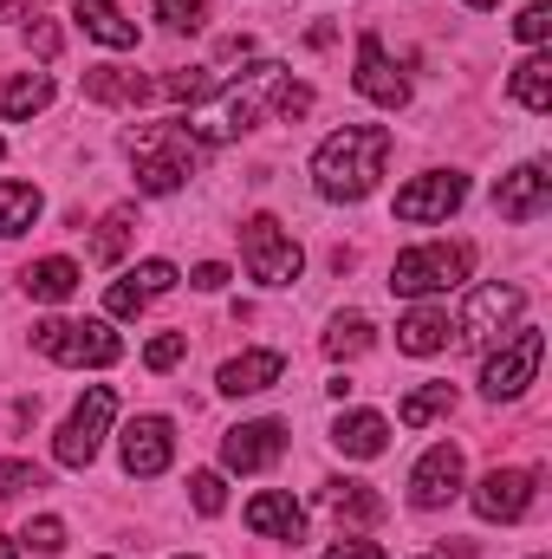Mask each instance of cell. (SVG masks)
Returning a JSON list of instances; mask_svg holds the SVG:
<instances>
[{
	"mask_svg": "<svg viewBox=\"0 0 552 559\" xmlns=\"http://www.w3.org/2000/svg\"><path fill=\"white\" fill-rule=\"evenodd\" d=\"M0 559H13V540H7V534H0Z\"/></svg>",
	"mask_w": 552,
	"mask_h": 559,
	"instance_id": "7bdbcfd3",
	"label": "cell"
},
{
	"mask_svg": "<svg viewBox=\"0 0 552 559\" xmlns=\"http://www.w3.org/2000/svg\"><path fill=\"white\" fill-rule=\"evenodd\" d=\"M332 442H338L351 462H371V455H384V442H391V423L377 417V411H351V417L332 423Z\"/></svg>",
	"mask_w": 552,
	"mask_h": 559,
	"instance_id": "d6986e66",
	"label": "cell"
},
{
	"mask_svg": "<svg viewBox=\"0 0 552 559\" xmlns=\"http://www.w3.org/2000/svg\"><path fill=\"white\" fill-rule=\"evenodd\" d=\"M131 222H137L131 209H111V215H105V228H98V241H92V261H105V267H111V261L124 254V241H131Z\"/></svg>",
	"mask_w": 552,
	"mask_h": 559,
	"instance_id": "f546056e",
	"label": "cell"
},
{
	"mask_svg": "<svg viewBox=\"0 0 552 559\" xmlns=\"http://www.w3.org/2000/svg\"><path fill=\"white\" fill-rule=\"evenodd\" d=\"M448 312L442 306H416V312H404V325H397V345L410 352V358H429V352H442L448 345Z\"/></svg>",
	"mask_w": 552,
	"mask_h": 559,
	"instance_id": "ffe728a7",
	"label": "cell"
},
{
	"mask_svg": "<svg viewBox=\"0 0 552 559\" xmlns=\"http://www.w3.org/2000/svg\"><path fill=\"white\" fill-rule=\"evenodd\" d=\"M448 411H455V384H422V391H410V397H404L397 423H404V429H422V423L448 417Z\"/></svg>",
	"mask_w": 552,
	"mask_h": 559,
	"instance_id": "484cf974",
	"label": "cell"
},
{
	"mask_svg": "<svg viewBox=\"0 0 552 559\" xmlns=\"http://www.w3.org/2000/svg\"><path fill=\"white\" fill-rule=\"evenodd\" d=\"M39 222V189L33 182H0V235H26Z\"/></svg>",
	"mask_w": 552,
	"mask_h": 559,
	"instance_id": "d4e9b609",
	"label": "cell"
},
{
	"mask_svg": "<svg viewBox=\"0 0 552 559\" xmlns=\"http://www.w3.org/2000/svg\"><path fill=\"white\" fill-rule=\"evenodd\" d=\"M332 508H338V521H377L384 514V501L364 481H332Z\"/></svg>",
	"mask_w": 552,
	"mask_h": 559,
	"instance_id": "f1b7e54d",
	"label": "cell"
},
{
	"mask_svg": "<svg viewBox=\"0 0 552 559\" xmlns=\"http://www.w3.org/2000/svg\"><path fill=\"white\" fill-rule=\"evenodd\" d=\"M514 33H520L527 46H540V39H547V33H552V13H547V0H533V7H527V13L514 20Z\"/></svg>",
	"mask_w": 552,
	"mask_h": 559,
	"instance_id": "f35d334b",
	"label": "cell"
},
{
	"mask_svg": "<svg viewBox=\"0 0 552 559\" xmlns=\"http://www.w3.org/2000/svg\"><path fill=\"white\" fill-rule=\"evenodd\" d=\"M533 508V475L527 468H494V475H481V488H475V514L481 521H520Z\"/></svg>",
	"mask_w": 552,
	"mask_h": 559,
	"instance_id": "9a60e30c",
	"label": "cell"
},
{
	"mask_svg": "<svg viewBox=\"0 0 552 559\" xmlns=\"http://www.w3.org/2000/svg\"><path fill=\"white\" fill-rule=\"evenodd\" d=\"M461 495V449L455 442H435L410 475V501L416 508H448Z\"/></svg>",
	"mask_w": 552,
	"mask_h": 559,
	"instance_id": "7c38bea8",
	"label": "cell"
},
{
	"mask_svg": "<svg viewBox=\"0 0 552 559\" xmlns=\"http://www.w3.org/2000/svg\"><path fill=\"white\" fill-rule=\"evenodd\" d=\"M20 280H26V293H33V299H46V306H59V299H72V293H79V267H72L65 254H52V261H33Z\"/></svg>",
	"mask_w": 552,
	"mask_h": 559,
	"instance_id": "603a6c76",
	"label": "cell"
},
{
	"mask_svg": "<svg viewBox=\"0 0 552 559\" xmlns=\"http://www.w3.org/2000/svg\"><path fill=\"white\" fill-rule=\"evenodd\" d=\"M20 540H26L33 554H59V547H65V521H59V514H39V521H26Z\"/></svg>",
	"mask_w": 552,
	"mask_h": 559,
	"instance_id": "d6a6232c",
	"label": "cell"
},
{
	"mask_svg": "<svg viewBox=\"0 0 552 559\" xmlns=\"http://www.w3.org/2000/svg\"><path fill=\"white\" fill-rule=\"evenodd\" d=\"M52 105V79L46 72H13L0 79V118H39Z\"/></svg>",
	"mask_w": 552,
	"mask_h": 559,
	"instance_id": "44dd1931",
	"label": "cell"
},
{
	"mask_svg": "<svg viewBox=\"0 0 552 559\" xmlns=\"http://www.w3.org/2000/svg\"><path fill=\"white\" fill-rule=\"evenodd\" d=\"M111 417H118V391H111V384H92V391L72 404V417L59 423L52 455H59L65 468H92V455H98V442H105Z\"/></svg>",
	"mask_w": 552,
	"mask_h": 559,
	"instance_id": "8992f818",
	"label": "cell"
},
{
	"mask_svg": "<svg viewBox=\"0 0 552 559\" xmlns=\"http://www.w3.org/2000/svg\"><path fill=\"white\" fill-rule=\"evenodd\" d=\"M312 111V85H292L286 72L274 79V118H305Z\"/></svg>",
	"mask_w": 552,
	"mask_h": 559,
	"instance_id": "836d02e7",
	"label": "cell"
},
{
	"mask_svg": "<svg viewBox=\"0 0 552 559\" xmlns=\"http://www.w3.org/2000/svg\"><path fill=\"white\" fill-rule=\"evenodd\" d=\"M527 312V293L520 286H501V280H488V286H475L468 293V312H461V345H475V352H488L494 338H507V325Z\"/></svg>",
	"mask_w": 552,
	"mask_h": 559,
	"instance_id": "ba28073f",
	"label": "cell"
},
{
	"mask_svg": "<svg viewBox=\"0 0 552 559\" xmlns=\"http://www.w3.org/2000/svg\"><path fill=\"white\" fill-rule=\"evenodd\" d=\"M26 488H46V475H39L33 462H0V501H13V495H26Z\"/></svg>",
	"mask_w": 552,
	"mask_h": 559,
	"instance_id": "e575fe53",
	"label": "cell"
},
{
	"mask_svg": "<svg viewBox=\"0 0 552 559\" xmlns=\"http://www.w3.org/2000/svg\"><path fill=\"white\" fill-rule=\"evenodd\" d=\"M279 449H286V429L279 423H235L228 436H221V462L235 468V475H261V468H274Z\"/></svg>",
	"mask_w": 552,
	"mask_h": 559,
	"instance_id": "8fae6325",
	"label": "cell"
},
{
	"mask_svg": "<svg viewBox=\"0 0 552 559\" xmlns=\"http://www.w3.org/2000/svg\"><path fill=\"white\" fill-rule=\"evenodd\" d=\"M105 306H111V319H137L143 306H149V299H143V286L131 274L118 280V286H111V293H105Z\"/></svg>",
	"mask_w": 552,
	"mask_h": 559,
	"instance_id": "d590c367",
	"label": "cell"
},
{
	"mask_svg": "<svg viewBox=\"0 0 552 559\" xmlns=\"http://www.w3.org/2000/svg\"><path fill=\"white\" fill-rule=\"evenodd\" d=\"M0 150H7V143H0Z\"/></svg>",
	"mask_w": 552,
	"mask_h": 559,
	"instance_id": "f6af8a7d",
	"label": "cell"
},
{
	"mask_svg": "<svg viewBox=\"0 0 552 559\" xmlns=\"http://www.w3.org/2000/svg\"><path fill=\"white\" fill-rule=\"evenodd\" d=\"M371 338H377V325L364 312H338L332 332H325V352L332 358H358V352H371Z\"/></svg>",
	"mask_w": 552,
	"mask_h": 559,
	"instance_id": "4316f807",
	"label": "cell"
},
{
	"mask_svg": "<svg viewBox=\"0 0 552 559\" xmlns=\"http://www.w3.org/2000/svg\"><path fill=\"white\" fill-rule=\"evenodd\" d=\"M163 92H169L176 105H202V98H215V92H221V72H208V66H195V72H169V79H163Z\"/></svg>",
	"mask_w": 552,
	"mask_h": 559,
	"instance_id": "83f0119b",
	"label": "cell"
},
{
	"mask_svg": "<svg viewBox=\"0 0 552 559\" xmlns=\"http://www.w3.org/2000/svg\"><path fill=\"white\" fill-rule=\"evenodd\" d=\"M72 20H79L98 46H111V52H131V46H137V20H124L111 0H79V7H72Z\"/></svg>",
	"mask_w": 552,
	"mask_h": 559,
	"instance_id": "ac0fdd59",
	"label": "cell"
},
{
	"mask_svg": "<svg viewBox=\"0 0 552 559\" xmlns=\"http://www.w3.org/2000/svg\"><path fill=\"white\" fill-rule=\"evenodd\" d=\"M248 527H254L261 540H299V534H305V508H299L292 495L267 488V495L248 501Z\"/></svg>",
	"mask_w": 552,
	"mask_h": 559,
	"instance_id": "2e32d148",
	"label": "cell"
},
{
	"mask_svg": "<svg viewBox=\"0 0 552 559\" xmlns=\"http://www.w3.org/2000/svg\"><path fill=\"white\" fill-rule=\"evenodd\" d=\"M26 7H39V0H0V20H26Z\"/></svg>",
	"mask_w": 552,
	"mask_h": 559,
	"instance_id": "b9f144b4",
	"label": "cell"
},
{
	"mask_svg": "<svg viewBox=\"0 0 552 559\" xmlns=\"http://www.w3.org/2000/svg\"><path fill=\"white\" fill-rule=\"evenodd\" d=\"M189 286H202V293H221V286H228V267H221V261H202V267L189 274Z\"/></svg>",
	"mask_w": 552,
	"mask_h": 559,
	"instance_id": "ab89813d",
	"label": "cell"
},
{
	"mask_svg": "<svg viewBox=\"0 0 552 559\" xmlns=\"http://www.w3.org/2000/svg\"><path fill=\"white\" fill-rule=\"evenodd\" d=\"M156 20H163L169 33H195V26L208 20V0H156Z\"/></svg>",
	"mask_w": 552,
	"mask_h": 559,
	"instance_id": "1f68e13d",
	"label": "cell"
},
{
	"mask_svg": "<svg viewBox=\"0 0 552 559\" xmlns=\"http://www.w3.org/2000/svg\"><path fill=\"white\" fill-rule=\"evenodd\" d=\"M279 371H286V358L279 352H241V358H228L221 365V397H254V391H267V384H279Z\"/></svg>",
	"mask_w": 552,
	"mask_h": 559,
	"instance_id": "e0dca14e",
	"label": "cell"
},
{
	"mask_svg": "<svg viewBox=\"0 0 552 559\" xmlns=\"http://www.w3.org/2000/svg\"><path fill=\"white\" fill-rule=\"evenodd\" d=\"M241 261H248V274L261 280V286H292L299 267H305L299 241L279 228L274 215H254V222L241 228Z\"/></svg>",
	"mask_w": 552,
	"mask_h": 559,
	"instance_id": "52a82bcc",
	"label": "cell"
},
{
	"mask_svg": "<svg viewBox=\"0 0 552 559\" xmlns=\"http://www.w3.org/2000/svg\"><path fill=\"white\" fill-rule=\"evenodd\" d=\"M124 150H131V163H137L143 195H176V189L195 176V163H202L189 124H176V118H169V124H143V131H131Z\"/></svg>",
	"mask_w": 552,
	"mask_h": 559,
	"instance_id": "7a4b0ae2",
	"label": "cell"
},
{
	"mask_svg": "<svg viewBox=\"0 0 552 559\" xmlns=\"http://www.w3.org/2000/svg\"><path fill=\"white\" fill-rule=\"evenodd\" d=\"M468 202V176H455V169H429V176H416L397 189V222H448L455 209Z\"/></svg>",
	"mask_w": 552,
	"mask_h": 559,
	"instance_id": "9c48e42d",
	"label": "cell"
},
{
	"mask_svg": "<svg viewBox=\"0 0 552 559\" xmlns=\"http://www.w3.org/2000/svg\"><path fill=\"white\" fill-rule=\"evenodd\" d=\"M189 501H195V514H221V508H228L221 475H215V468H195V475H189Z\"/></svg>",
	"mask_w": 552,
	"mask_h": 559,
	"instance_id": "4dcf8cb0",
	"label": "cell"
},
{
	"mask_svg": "<svg viewBox=\"0 0 552 559\" xmlns=\"http://www.w3.org/2000/svg\"><path fill=\"white\" fill-rule=\"evenodd\" d=\"M552 202V169L547 163H520L514 176H501V189H494V209L507 215V222H540Z\"/></svg>",
	"mask_w": 552,
	"mask_h": 559,
	"instance_id": "4fadbf2b",
	"label": "cell"
},
{
	"mask_svg": "<svg viewBox=\"0 0 552 559\" xmlns=\"http://www.w3.org/2000/svg\"><path fill=\"white\" fill-rule=\"evenodd\" d=\"M33 345L52 365H92V371H105V365L124 358V338L105 319H39L33 325Z\"/></svg>",
	"mask_w": 552,
	"mask_h": 559,
	"instance_id": "3957f363",
	"label": "cell"
},
{
	"mask_svg": "<svg viewBox=\"0 0 552 559\" xmlns=\"http://www.w3.org/2000/svg\"><path fill=\"white\" fill-rule=\"evenodd\" d=\"M85 98H98V105H143L149 85L137 72H124V66H92L85 72Z\"/></svg>",
	"mask_w": 552,
	"mask_h": 559,
	"instance_id": "7402d4cb",
	"label": "cell"
},
{
	"mask_svg": "<svg viewBox=\"0 0 552 559\" xmlns=\"http://www.w3.org/2000/svg\"><path fill=\"white\" fill-rule=\"evenodd\" d=\"M169 455H176V423L169 417H137V423H124V468L131 475H163L169 468Z\"/></svg>",
	"mask_w": 552,
	"mask_h": 559,
	"instance_id": "5bb4252c",
	"label": "cell"
},
{
	"mask_svg": "<svg viewBox=\"0 0 552 559\" xmlns=\"http://www.w3.org/2000/svg\"><path fill=\"white\" fill-rule=\"evenodd\" d=\"M468 7H494V0H468Z\"/></svg>",
	"mask_w": 552,
	"mask_h": 559,
	"instance_id": "ee69618b",
	"label": "cell"
},
{
	"mask_svg": "<svg viewBox=\"0 0 552 559\" xmlns=\"http://www.w3.org/2000/svg\"><path fill=\"white\" fill-rule=\"evenodd\" d=\"M131 280H137V286H143V299H156V293H169V286H176V280H182V274H176L169 261H143V267H137V274H131Z\"/></svg>",
	"mask_w": 552,
	"mask_h": 559,
	"instance_id": "74e56055",
	"label": "cell"
},
{
	"mask_svg": "<svg viewBox=\"0 0 552 559\" xmlns=\"http://www.w3.org/2000/svg\"><path fill=\"white\" fill-rule=\"evenodd\" d=\"M351 85H358L371 105H384V111L410 105V79L391 66V52H384V39H377V33H364V39H358V72H351Z\"/></svg>",
	"mask_w": 552,
	"mask_h": 559,
	"instance_id": "30bf717a",
	"label": "cell"
},
{
	"mask_svg": "<svg viewBox=\"0 0 552 559\" xmlns=\"http://www.w3.org/2000/svg\"><path fill=\"white\" fill-rule=\"evenodd\" d=\"M325 559H384V547H377V540H338Z\"/></svg>",
	"mask_w": 552,
	"mask_h": 559,
	"instance_id": "60d3db41",
	"label": "cell"
},
{
	"mask_svg": "<svg viewBox=\"0 0 552 559\" xmlns=\"http://www.w3.org/2000/svg\"><path fill=\"white\" fill-rule=\"evenodd\" d=\"M475 267V254L461 248V241H429V248H404L397 254V267H391V286L404 293V299H429V293H448V286H461Z\"/></svg>",
	"mask_w": 552,
	"mask_h": 559,
	"instance_id": "277c9868",
	"label": "cell"
},
{
	"mask_svg": "<svg viewBox=\"0 0 552 559\" xmlns=\"http://www.w3.org/2000/svg\"><path fill=\"white\" fill-rule=\"evenodd\" d=\"M384 163H391V131L384 124H345V131H332L319 143L312 182H319L325 202H364L377 189Z\"/></svg>",
	"mask_w": 552,
	"mask_h": 559,
	"instance_id": "6da1fadb",
	"label": "cell"
},
{
	"mask_svg": "<svg viewBox=\"0 0 552 559\" xmlns=\"http://www.w3.org/2000/svg\"><path fill=\"white\" fill-rule=\"evenodd\" d=\"M540 358H547V332H533V325L507 332V338H501V352H488V365H481V391H488L494 404L520 397V391L540 378Z\"/></svg>",
	"mask_w": 552,
	"mask_h": 559,
	"instance_id": "5b68a950",
	"label": "cell"
},
{
	"mask_svg": "<svg viewBox=\"0 0 552 559\" xmlns=\"http://www.w3.org/2000/svg\"><path fill=\"white\" fill-rule=\"evenodd\" d=\"M514 105H527V111H552V59L547 52H533V59L514 66Z\"/></svg>",
	"mask_w": 552,
	"mask_h": 559,
	"instance_id": "cb8c5ba5",
	"label": "cell"
},
{
	"mask_svg": "<svg viewBox=\"0 0 552 559\" xmlns=\"http://www.w3.org/2000/svg\"><path fill=\"white\" fill-rule=\"evenodd\" d=\"M182 352H189V338H182V332H163V338H149L143 365H149V371H169V365H182Z\"/></svg>",
	"mask_w": 552,
	"mask_h": 559,
	"instance_id": "8d00e7d4",
	"label": "cell"
}]
</instances>
